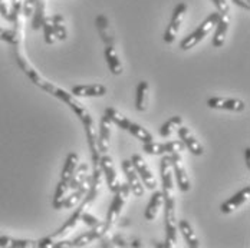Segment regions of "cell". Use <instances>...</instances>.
<instances>
[{"label": "cell", "instance_id": "cell-1", "mask_svg": "<svg viewBox=\"0 0 250 248\" xmlns=\"http://www.w3.org/2000/svg\"><path fill=\"white\" fill-rule=\"evenodd\" d=\"M161 171V185L164 197V220H166V243L152 246L161 248L174 247L177 243V215H175V194H174V174L171 167L170 155H164L160 164Z\"/></svg>", "mask_w": 250, "mask_h": 248}, {"label": "cell", "instance_id": "cell-2", "mask_svg": "<svg viewBox=\"0 0 250 248\" xmlns=\"http://www.w3.org/2000/svg\"><path fill=\"white\" fill-rule=\"evenodd\" d=\"M219 19H220V13H219V12L210 13V15L201 22L200 26H199L193 33H190L188 36H186V38L180 42V49L187 52V50L193 49L194 46H197L201 40H204L206 36H208V33L214 29V26L217 25Z\"/></svg>", "mask_w": 250, "mask_h": 248}, {"label": "cell", "instance_id": "cell-3", "mask_svg": "<svg viewBox=\"0 0 250 248\" xmlns=\"http://www.w3.org/2000/svg\"><path fill=\"white\" fill-rule=\"evenodd\" d=\"M129 195H131V190H129L128 184H121L120 188L114 192V199H112V202L109 205L106 220H105V224L109 227V229L118 223L120 215L123 212V208H124L125 202H126Z\"/></svg>", "mask_w": 250, "mask_h": 248}, {"label": "cell", "instance_id": "cell-4", "mask_svg": "<svg viewBox=\"0 0 250 248\" xmlns=\"http://www.w3.org/2000/svg\"><path fill=\"white\" fill-rule=\"evenodd\" d=\"M187 10H188L187 4L183 3V1L178 3L174 7L171 20H170L168 26L166 27V32H164V36H163V39H164L166 43L171 45L175 39H177V35H178L180 27H181L183 22H184V18H186V15H187Z\"/></svg>", "mask_w": 250, "mask_h": 248}, {"label": "cell", "instance_id": "cell-5", "mask_svg": "<svg viewBox=\"0 0 250 248\" xmlns=\"http://www.w3.org/2000/svg\"><path fill=\"white\" fill-rule=\"evenodd\" d=\"M171 167H173V174H174V181H177L178 188L183 192H188L191 190V181L187 172L184 159L181 156V153H171Z\"/></svg>", "mask_w": 250, "mask_h": 248}, {"label": "cell", "instance_id": "cell-6", "mask_svg": "<svg viewBox=\"0 0 250 248\" xmlns=\"http://www.w3.org/2000/svg\"><path fill=\"white\" fill-rule=\"evenodd\" d=\"M121 167H123V171H124L125 176H126V184H128V187L131 190V194L134 197H143L144 192H146V187H144L140 175L137 172L135 167L132 165L131 159H124Z\"/></svg>", "mask_w": 250, "mask_h": 248}, {"label": "cell", "instance_id": "cell-7", "mask_svg": "<svg viewBox=\"0 0 250 248\" xmlns=\"http://www.w3.org/2000/svg\"><path fill=\"white\" fill-rule=\"evenodd\" d=\"M100 168L102 171V176H105V181L108 184V188L115 192L121 182H120V178L117 174V168H115V164H114V159L108 155V153H102L100 158Z\"/></svg>", "mask_w": 250, "mask_h": 248}, {"label": "cell", "instance_id": "cell-8", "mask_svg": "<svg viewBox=\"0 0 250 248\" xmlns=\"http://www.w3.org/2000/svg\"><path fill=\"white\" fill-rule=\"evenodd\" d=\"M131 162H132V165L135 167V170H137V172L140 175V178H141L144 187H146L147 190H150V191H155L157 187H158V185H157V179H155V176L152 174L151 168L148 167V164L146 162V159H144L141 155L135 153V155H132Z\"/></svg>", "mask_w": 250, "mask_h": 248}, {"label": "cell", "instance_id": "cell-9", "mask_svg": "<svg viewBox=\"0 0 250 248\" xmlns=\"http://www.w3.org/2000/svg\"><path fill=\"white\" fill-rule=\"evenodd\" d=\"M108 232H109V227L105 224V221L100 223L98 225H95V227H91L89 231L81 234L79 237H76L75 240L72 241L74 243V248L85 247V246H88V244H91V243H94L97 240L104 238Z\"/></svg>", "mask_w": 250, "mask_h": 248}, {"label": "cell", "instance_id": "cell-10", "mask_svg": "<svg viewBox=\"0 0 250 248\" xmlns=\"http://www.w3.org/2000/svg\"><path fill=\"white\" fill-rule=\"evenodd\" d=\"M207 106L211 109H222V111H231V112H243L246 109V103L239 98H222L213 96L207 99Z\"/></svg>", "mask_w": 250, "mask_h": 248}, {"label": "cell", "instance_id": "cell-11", "mask_svg": "<svg viewBox=\"0 0 250 248\" xmlns=\"http://www.w3.org/2000/svg\"><path fill=\"white\" fill-rule=\"evenodd\" d=\"M177 134H178L180 139L183 141V144L186 145V149H188L193 155L200 156V155L204 153V148H203V145L200 144V141L196 138V135L193 134V131L188 126L181 125L177 129Z\"/></svg>", "mask_w": 250, "mask_h": 248}, {"label": "cell", "instance_id": "cell-12", "mask_svg": "<svg viewBox=\"0 0 250 248\" xmlns=\"http://www.w3.org/2000/svg\"><path fill=\"white\" fill-rule=\"evenodd\" d=\"M250 198V187H245L243 190H240L237 194H234L233 197H230V198L225 201L222 205H220V212H223V214H231V212H234L236 210H239V208H242Z\"/></svg>", "mask_w": 250, "mask_h": 248}, {"label": "cell", "instance_id": "cell-13", "mask_svg": "<svg viewBox=\"0 0 250 248\" xmlns=\"http://www.w3.org/2000/svg\"><path fill=\"white\" fill-rule=\"evenodd\" d=\"M108 92L106 86L101 83H91V85H76L71 89V94L78 98H102Z\"/></svg>", "mask_w": 250, "mask_h": 248}, {"label": "cell", "instance_id": "cell-14", "mask_svg": "<svg viewBox=\"0 0 250 248\" xmlns=\"http://www.w3.org/2000/svg\"><path fill=\"white\" fill-rule=\"evenodd\" d=\"M89 185H91V175H88L86 181H85L81 187H78V188L74 190L69 195L65 197V199L61 202V210H62V208H63V210H72V208H75L76 205H78L82 199L85 198V195H86V192H88V190H89Z\"/></svg>", "mask_w": 250, "mask_h": 248}, {"label": "cell", "instance_id": "cell-15", "mask_svg": "<svg viewBox=\"0 0 250 248\" xmlns=\"http://www.w3.org/2000/svg\"><path fill=\"white\" fill-rule=\"evenodd\" d=\"M111 128H112V122L111 119L104 114L102 119H101L100 129H98V149H100L101 155L102 153H108L109 151V141H111Z\"/></svg>", "mask_w": 250, "mask_h": 248}, {"label": "cell", "instance_id": "cell-16", "mask_svg": "<svg viewBox=\"0 0 250 248\" xmlns=\"http://www.w3.org/2000/svg\"><path fill=\"white\" fill-rule=\"evenodd\" d=\"M104 56H105V60H106V65H108L111 74L118 76V75H121L124 72L123 62H121L120 55H118V52H117L114 45H105Z\"/></svg>", "mask_w": 250, "mask_h": 248}, {"label": "cell", "instance_id": "cell-17", "mask_svg": "<svg viewBox=\"0 0 250 248\" xmlns=\"http://www.w3.org/2000/svg\"><path fill=\"white\" fill-rule=\"evenodd\" d=\"M15 29L9 30V29H3L0 27V40L12 45V46H16V45H21L22 43V38H23V27H22V20H16L15 23Z\"/></svg>", "mask_w": 250, "mask_h": 248}, {"label": "cell", "instance_id": "cell-18", "mask_svg": "<svg viewBox=\"0 0 250 248\" xmlns=\"http://www.w3.org/2000/svg\"><path fill=\"white\" fill-rule=\"evenodd\" d=\"M95 25H97L102 42L105 45H115V32L105 15H100L95 19Z\"/></svg>", "mask_w": 250, "mask_h": 248}, {"label": "cell", "instance_id": "cell-19", "mask_svg": "<svg viewBox=\"0 0 250 248\" xmlns=\"http://www.w3.org/2000/svg\"><path fill=\"white\" fill-rule=\"evenodd\" d=\"M229 27H230V18H229V15H220V19H219L217 25L214 26L216 30H214L213 40H211L214 48H222L225 45Z\"/></svg>", "mask_w": 250, "mask_h": 248}, {"label": "cell", "instance_id": "cell-20", "mask_svg": "<svg viewBox=\"0 0 250 248\" xmlns=\"http://www.w3.org/2000/svg\"><path fill=\"white\" fill-rule=\"evenodd\" d=\"M164 207V197H163V192L161 191H155L151 197L150 202L146 208V212H144V217L147 221H154L158 215V212L161 211V208Z\"/></svg>", "mask_w": 250, "mask_h": 248}, {"label": "cell", "instance_id": "cell-21", "mask_svg": "<svg viewBox=\"0 0 250 248\" xmlns=\"http://www.w3.org/2000/svg\"><path fill=\"white\" fill-rule=\"evenodd\" d=\"M177 228L178 231L181 232V235L184 237L187 246L191 248H199L200 247V241H199V237L196 235V232L193 231V227L191 224L188 223L187 220H180L177 223Z\"/></svg>", "mask_w": 250, "mask_h": 248}, {"label": "cell", "instance_id": "cell-22", "mask_svg": "<svg viewBox=\"0 0 250 248\" xmlns=\"http://www.w3.org/2000/svg\"><path fill=\"white\" fill-rule=\"evenodd\" d=\"M150 103V85L147 80H141L137 86V109L146 112Z\"/></svg>", "mask_w": 250, "mask_h": 248}, {"label": "cell", "instance_id": "cell-23", "mask_svg": "<svg viewBox=\"0 0 250 248\" xmlns=\"http://www.w3.org/2000/svg\"><path fill=\"white\" fill-rule=\"evenodd\" d=\"M78 164H79V155L75 153V152H71L66 156V161L63 164V168H62V172H61V181L69 184V181H71L72 175L75 172Z\"/></svg>", "mask_w": 250, "mask_h": 248}, {"label": "cell", "instance_id": "cell-24", "mask_svg": "<svg viewBox=\"0 0 250 248\" xmlns=\"http://www.w3.org/2000/svg\"><path fill=\"white\" fill-rule=\"evenodd\" d=\"M0 247L7 248H38V241L21 240L12 237H0Z\"/></svg>", "mask_w": 250, "mask_h": 248}, {"label": "cell", "instance_id": "cell-25", "mask_svg": "<svg viewBox=\"0 0 250 248\" xmlns=\"http://www.w3.org/2000/svg\"><path fill=\"white\" fill-rule=\"evenodd\" d=\"M45 16H46V0H36L32 13V29L38 30L39 27H42Z\"/></svg>", "mask_w": 250, "mask_h": 248}, {"label": "cell", "instance_id": "cell-26", "mask_svg": "<svg viewBox=\"0 0 250 248\" xmlns=\"http://www.w3.org/2000/svg\"><path fill=\"white\" fill-rule=\"evenodd\" d=\"M50 22H52V27H53V33H55V39L56 40H66L68 38V30L65 26V19L62 15H53L50 16Z\"/></svg>", "mask_w": 250, "mask_h": 248}, {"label": "cell", "instance_id": "cell-27", "mask_svg": "<svg viewBox=\"0 0 250 248\" xmlns=\"http://www.w3.org/2000/svg\"><path fill=\"white\" fill-rule=\"evenodd\" d=\"M88 171H89V167H88L86 162H85V164H78L75 172H74L71 181H69V190H71V191L76 190L78 187H81V185L86 181V178H88V175H89L88 174Z\"/></svg>", "mask_w": 250, "mask_h": 248}, {"label": "cell", "instance_id": "cell-28", "mask_svg": "<svg viewBox=\"0 0 250 248\" xmlns=\"http://www.w3.org/2000/svg\"><path fill=\"white\" fill-rule=\"evenodd\" d=\"M126 131H128L131 135H134L138 141H141L143 144H147V142H152V141H154V136L151 135L150 131H147L143 125L131 122V124L128 125Z\"/></svg>", "mask_w": 250, "mask_h": 248}, {"label": "cell", "instance_id": "cell-29", "mask_svg": "<svg viewBox=\"0 0 250 248\" xmlns=\"http://www.w3.org/2000/svg\"><path fill=\"white\" fill-rule=\"evenodd\" d=\"M104 114L111 119L112 125H117V126L121 128V129H125V131H126L128 125L131 124V121L125 116L124 114H121V112H120L118 109H115V108H106Z\"/></svg>", "mask_w": 250, "mask_h": 248}, {"label": "cell", "instance_id": "cell-30", "mask_svg": "<svg viewBox=\"0 0 250 248\" xmlns=\"http://www.w3.org/2000/svg\"><path fill=\"white\" fill-rule=\"evenodd\" d=\"M181 125H183V118L178 116V115H175V116L170 118L168 121H166L164 124L161 125V128H160V135H161L163 138H168V136H171L174 132H177V129H178Z\"/></svg>", "mask_w": 250, "mask_h": 248}, {"label": "cell", "instance_id": "cell-31", "mask_svg": "<svg viewBox=\"0 0 250 248\" xmlns=\"http://www.w3.org/2000/svg\"><path fill=\"white\" fill-rule=\"evenodd\" d=\"M143 151L150 153V155H167L166 151V144L163 142H147L143 145Z\"/></svg>", "mask_w": 250, "mask_h": 248}, {"label": "cell", "instance_id": "cell-32", "mask_svg": "<svg viewBox=\"0 0 250 248\" xmlns=\"http://www.w3.org/2000/svg\"><path fill=\"white\" fill-rule=\"evenodd\" d=\"M42 27H43V33H45V42H46L48 45L55 43L56 39H55L53 27H52V22H50V16H45L43 23H42Z\"/></svg>", "mask_w": 250, "mask_h": 248}, {"label": "cell", "instance_id": "cell-33", "mask_svg": "<svg viewBox=\"0 0 250 248\" xmlns=\"http://www.w3.org/2000/svg\"><path fill=\"white\" fill-rule=\"evenodd\" d=\"M166 151H167V155H171V153H183L186 151V145L183 144L181 139L168 141V142H166Z\"/></svg>", "mask_w": 250, "mask_h": 248}, {"label": "cell", "instance_id": "cell-34", "mask_svg": "<svg viewBox=\"0 0 250 248\" xmlns=\"http://www.w3.org/2000/svg\"><path fill=\"white\" fill-rule=\"evenodd\" d=\"M81 221L85 224V225H88L89 228H91V227H95V225H98V224L101 223L100 220H98L95 215L89 214L88 211L82 212V215H81Z\"/></svg>", "mask_w": 250, "mask_h": 248}, {"label": "cell", "instance_id": "cell-35", "mask_svg": "<svg viewBox=\"0 0 250 248\" xmlns=\"http://www.w3.org/2000/svg\"><path fill=\"white\" fill-rule=\"evenodd\" d=\"M220 15H229L230 13V4L227 0H211Z\"/></svg>", "mask_w": 250, "mask_h": 248}, {"label": "cell", "instance_id": "cell-36", "mask_svg": "<svg viewBox=\"0 0 250 248\" xmlns=\"http://www.w3.org/2000/svg\"><path fill=\"white\" fill-rule=\"evenodd\" d=\"M35 3L36 0H23L22 1V15L23 16H32L33 13V9H35Z\"/></svg>", "mask_w": 250, "mask_h": 248}, {"label": "cell", "instance_id": "cell-37", "mask_svg": "<svg viewBox=\"0 0 250 248\" xmlns=\"http://www.w3.org/2000/svg\"><path fill=\"white\" fill-rule=\"evenodd\" d=\"M231 1H234L237 6H240L242 9H246V10H249L250 9V0H231Z\"/></svg>", "mask_w": 250, "mask_h": 248}, {"label": "cell", "instance_id": "cell-38", "mask_svg": "<svg viewBox=\"0 0 250 248\" xmlns=\"http://www.w3.org/2000/svg\"><path fill=\"white\" fill-rule=\"evenodd\" d=\"M245 158H246V165L250 167V148L245 149Z\"/></svg>", "mask_w": 250, "mask_h": 248}]
</instances>
